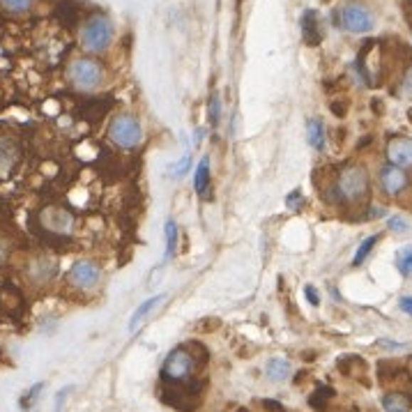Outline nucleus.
Instances as JSON below:
<instances>
[{
    "label": "nucleus",
    "instance_id": "nucleus-12",
    "mask_svg": "<svg viewBox=\"0 0 412 412\" xmlns=\"http://www.w3.org/2000/svg\"><path fill=\"white\" fill-rule=\"evenodd\" d=\"M166 300V292H159V295H154V297H148L145 302H141L139 307H136V311L132 313V320H130V332H136L141 325H143V320L150 316V313L159 307V304Z\"/></svg>",
    "mask_w": 412,
    "mask_h": 412
},
{
    "label": "nucleus",
    "instance_id": "nucleus-32",
    "mask_svg": "<svg viewBox=\"0 0 412 412\" xmlns=\"http://www.w3.org/2000/svg\"><path fill=\"white\" fill-rule=\"evenodd\" d=\"M0 53H3V48H0Z\"/></svg>",
    "mask_w": 412,
    "mask_h": 412
},
{
    "label": "nucleus",
    "instance_id": "nucleus-21",
    "mask_svg": "<svg viewBox=\"0 0 412 412\" xmlns=\"http://www.w3.org/2000/svg\"><path fill=\"white\" fill-rule=\"evenodd\" d=\"M42 389H44V385H42V382H37V385H33L31 389H28L26 394H23V398H21V408H23V410H28V408H31V406L35 403V401H37L39 391H42Z\"/></svg>",
    "mask_w": 412,
    "mask_h": 412
},
{
    "label": "nucleus",
    "instance_id": "nucleus-6",
    "mask_svg": "<svg viewBox=\"0 0 412 412\" xmlns=\"http://www.w3.org/2000/svg\"><path fill=\"white\" fill-rule=\"evenodd\" d=\"M102 268L95 260H76L67 272V283L78 290H95L102 283Z\"/></svg>",
    "mask_w": 412,
    "mask_h": 412
},
{
    "label": "nucleus",
    "instance_id": "nucleus-20",
    "mask_svg": "<svg viewBox=\"0 0 412 412\" xmlns=\"http://www.w3.org/2000/svg\"><path fill=\"white\" fill-rule=\"evenodd\" d=\"M378 242H380V235H371V238H366L364 242H361L359 247H357V251H355V258H352V265H355V268H357V265L364 263V260L369 258V253L374 251V247H376Z\"/></svg>",
    "mask_w": 412,
    "mask_h": 412
},
{
    "label": "nucleus",
    "instance_id": "nucleus-5",
    "mask_svg": "<svg viewBox=\"0 0 412 412\" xmlns=\"http://www.w3.org/2000/svg\"><path fill=\"white\" fill-rule=\"evenodd\" d=\"M67 78H70V83L76 88V90L90 93L102 83L104 70L100 67V63L90 60V58H78V60H74L70 67H67Z\"/></svg>",
    "mask_w": 412,
    "mask_h": 412
},
{
    "label": "nucleus",
    "instance_id": "nucleus-26",
    "mask_svg": "<svg viewBox=\"0 0 412 412\" xmlns=\"http://www.w3.org/2000/svg\"><path fill=\"white\" fill-rule=\"evenodd\" d=\"M260 406H263V410L265 412H288L286 408H283L279 401H274V398H263L260 401Z\"/></svg>",
    "mask_w": 412,
    "mask_h": 412
},
{
    "label": "nucleus",
    "instance_id": "nucleus-8",
    "mask_svg": "<svg viewBox=\"0 0 412 412\" xmlns=\"http://www.w3.org/2000/svg\"><path fill=\"white\" fill-rule=\"evenodd\" d=\"M378 182H380V189L385 191L387 196H398L410 184V178H408V173L403 169L387 164V166H382L380 169Z\"/></svg>",
    "mask_w": 412,
    "mask_h": 412
},
{
    "label": "nucleus",
    "instance_id": "nucleus-24",
    "mask_svg": "<svg viewBox=\"0 0 412 412\" xmlns=\"http://www.w3.org/2000/svg\"><path fill=\"white\" fill-rule=\"evenodd\" d=\"M189 166H191V152L184 154L178 164H173V166H171V171L175 173V178H182V175L189 171Z\"/></svg>",
    "mask_w": 412,
    "mask_h": 412
},
{
    "label": "nucleus",
    "instance_id": "nucleus-15",
    "mask_svg": "<svg viewBox=\"0 0 412 412\" xmlns=\"http://www.w3.org/2000/svg\"><path fill=\"white\" fill-rule=\"evenodd\" d=\"M265 376L270 382H283L290 376V361L286 357H270L265 364Z\"/></svg>",
    "mask_w": 412,
    "mask_h": 412
},
{
    "label": "nucleus",
    "instance_id": "nucleus-9",
    "mask_svg": "<svg viewBox=\"0 0 412 412\" xmlns=\"http://www.w3.org/2000/svg\"><path fill=\"white\" fill-rule=\"evenodd\" d=\"M387 159L398 169H412V139H408V136L391 139L387 143Z\"/></svg>",
    "mask_w": 412,
    "mask_h": 412
},
{
    "label": "nucleus",
    "instance_id": "nucleus-16",
    "mask_svg": "<svg viewBox=\"0 0 412 412\" xmlns=\"http://www.w3.org/2000/svg\"><path fill=\"white\" fill-rule=\"evenodd\" d=\"M307 141L316 152L325 150V125H322L320 117H311L307 122Z\"/></svg>",
    "mask_w": 412,
    "mask_h": 412
},
{
    "label": "nucleus",
    "instance_id": "nucleus-31",
    "mask_svg": "<svg viewBox=\"0 0 412 412\" xmlns=\"http://www.w3.org/2000/svg\"><path fill=\"white\" fill-rule=\"evenodd\" d=\"M378 343L385 348H403V343H389V341H378Z\"/></svg>",
    "mask_w": 412,
    "mask_h": 412
},
{
    "label": "nucleus",
    "instance_id": "nucleus-18",
    "mask_svg": "<svg viewBox=\"0 0 412 412\" xmlns=\"http://www.w3.org/2000/svg\"><path fill=\"white\" fill-rule=\"evenodd\" d=\"M164 233H166V251H164V258L169 260L173 253H175V249H178V223H175L173 219H169V221H166Z\"/></svg>",
    "mask_w": 412,
    "mask_h": 412
},
{
    "label": "nucleus",
    "instance_id": "nucleus-30",
    "mask_svg": "<svg viewBox=\"0 0 412 412\" xmlns=\"http://www.w3.org/2000/svg\"><path fill=\"white\" fill-rule=\"evenodd\" d=\"M304 295H307V300H309L311 307H318V304H320V297H318V292H316V288H313V286H307V288H304Z\"/></svg>",
    "mask_w": 412,
    "mask_h": 412
},
{
    "label": "nucleus",
    "instance_id": "nucleus-19",
    "mask_svg": "<svg viewBox=\"0 0 412 412\" xmlns=\"http://www.w3.org/2000/svg\"><path fill=\"white\" fill-rule=\"evenodd\" d=\"M394 265H396V270L403 274V277H410L412 274V247L398 249L396 256H394Z\"/></svg>",
    "mask_w": 412,
    "mask_h": 412
},
{
    "label": "nucleus",
    "instance_id": "nucleus-7",
    "mask_svg": "<svg viewBox=\"0 0 412 412\" xmlns=\"http://www.w3.org/2000/svg\"><path fill=\"white\" fill-rule=\"evenodd\" d=\"M341 21L346 26V31L355 33V35H364V33H371L374 31V14H371V9L361 3H348L346 7L341 9Z\"/></svg>",
    "mask_w": 412,
    "mask_h": 412
},
{
    "label": "nucleus",
    "instance_id": "nucleus-17",
    "mask_svg": "<svg viewBox=\"0 0 412 412\" xmlns=\"http://www.w3.org/2000/svg\"><path fill=\"white\" fill-rule=\"evenodd\" d=\"M380 403L385 412H410L412 410V401L406 394H401V391H387Z\"/></svg>",
    "mask_w": 412,
    "mask_h": 412
},
{
    "label": "nucleus",
    "instance_id": "nucleus-2",
    "mask_svg": "<svg viewBox=\"0 0 412 412\" xmlns=\"http://www.w3.org/2000/svg\"><path fill=\"white\" fill-rule=\"evenodd\" d=\"M109 139L117 145V148L134 150L136 145H141V141H143L141 122L130 113L115 115L111 120V125H109Z\"/></svg>",
    "mask_w": 412,
    "mask_h": 412
},
{
    "label": "nucleus",
    "instance_id": "nucleus-11",
    "mask_svg": "<svg viewBox=\"0 0 412 412\" xmlns=\"http://www.w3.org/2000/svg\"><path fill=\"white\" fill-rule=\"evenodd\" d=\"M42 223L44 228L53 231V233H72L74 217L67 210H58V208H48L42 212Z\"/></svg>",
    "mask_w": 412,
    "mask_h": 412
},
{
    "label": "nucleus",
    "instance_id": "nucleus-23",
    "mask_svg": "<svg viewBox=\"0 0 412 412\" xmlns=\"http://www.w3.org/2000/svg\"><path fill=\"white\" fill-rule=\"evenodd\" d=\"M208 115H210V122H212V125H217V122H219L221 102H219V97H217V95H212V97H210V102H208Z\"/></svg>",
    "mask_w": 412,
    "mask_h": 412
},
{
    "label": "nucleus",
    "instance_id": "nucleus-25",
    "mask_svg": "<svg viewBox=\"0 0 412 412\" xmlns=\"http://www.w3.org/2000/svg\"><path fill=\"white\" fill-rule=\"evenodd\" d=\"M389 231H394V233H406L408 231V221L403 217H389Z\"/></svg>",
    "mask_w": 412,
    "mask_h": 412
},
{
    "label": "nucleus",
    "instance_id": "nucleus-29",
    "mask_svg": "<svg viewBox=\"0 0 412 412\" xmlns=\"http://www.w3.org/2000/svg\"><path fill=\"white\" fill-rule=\"evenodd\" d=\"M398 309L406 313V316H412V295H403L398 300Z\"/></svg>",
    "mask_w": 412,
    "mask_h": 412
},
{
    "label": "nucleus",
    "instance_id": "nucleus-22",
    "mask_svg": "<svg viewBox=\"0 0 412 412\" xmlns=\"http://www.w3.org/2000/svg\"><path fill=\"white\" fill-rule=\"evenodd\" d=\"M3 3L5 9H9V12H26V9H31L33 0H0Z\"/></svg>",
    "mask_w": 412,
    "mask_h": 412
},
{
    "label": "nucleus",
    "instance_id": "nucleus-13",
    "mask_svg": "<svg viewBox=\"0 0 412 412\" xmlns=\"http://www.w3.org/2000/svg\"><path fill=\"white\" fill-rule=\"evenodd\" d=\"M16 157H19L16 141L12 136H0V175H7L14 169Z\"/></svg>",
    "mask_w": 412,
    "mask_h": 412
},
{
    "label": "nucleus",
    "instance_id": "nucleus-3",
    "mask_svg": "<svg viewBox=\"0 0 412 412\" xmlns=\"http://www.w3.org/2000/svg\"><path fill=\"white\" fill-rule=\"evenodd\" d=\"M111 39H113V26L104 14L90 16L81 28V46L85 51L100 53L111 44Z\"/></svg>",
    "mask_w": 412,
    "mask_h": 412
},
{
    "label": "nucleus",
    "instance_id": "nucleus-28",
    "mask_svg": "<svg viewBox=\"0 0 412 412\" xmlns=\"http://www.w3.org/2000/svg\"><path fill=\"white\" fill-rule=\"evenodd\" d=\"M74 387L70 385V387H65V389H60L58 391V396H56V412H63V403H65V398H67V394H70Z\"/></svg>",
    "mask_w": 412,
    "mask_h": 412
},
{
    "label": "nucleus",
    "instance_id": "nucleus-4",
    "mask_svg": "<svg viewBox=\"0 0 412 412\" xmlns=\"http://www.w3.org/2000/svg\"><path fill=\"white\" fill-rule=\"evenodd\" d=\"M337 194L339 199L348 203L364 199L369 194V173L364 166H348V169H343L337 180Z\"/></svg>",
    "mask_w": 412,
    "mask_h": 412
},
{
    "label": "nucleus",
    "instance_id": "nucleus-27",
    "mask_svg": "<svg viewBox=\"0 0 412 412\" xmlns=\"http://www.w3.org/2000/svg\"><path fill=\"white\" fill-rule=\"evenodd\" d=\"M302 203H304V199H302V191H300V189H295V191H292V194H288V199H286V205H288V208H290V210H297Z\"/></svg>",
    "mask_w": 412,
    "mask_h": 412
},
{
    "label": "nucleus",
    "instance_id": "nucleus-1",
    "mask_svg": "<svg viewBox=\"0 0 412 412\" xmlns=\"http://www.w3.org/2000/svg\"><path fill=\"white\" fill-rule=\"evenodd\" d=\"M199 348L201 343H180L166 355L159 371L164 385H187V382L194 380L196 371H201L205 361H208V357L196 355Z\"/></svg>",
    "mask_w": 412,
    "mask_h": 412
},
{
    "label": "nucleus",
    "instance_id": "nucleus-10",
    "mask_svg": "<svg viewBox=\"0 0 412 412\" xmlns=\"http://www.w3.org/2000/svg\"><path fill=\"white\" fill-rule=\"evenodd\" d=\"M302 39L307 46H318L322 42V28H320V14L316 9H307L300 19Z\"/></svg>",
    "mask_w": 412,
    "mask_h": 412
},
{
    "label": "nucleus",
    "instance_id": "nucleus-14",
    "mask_svg": "<svg viewBox=\"0 0 412 412\" xmlns=\"http://www.w3.org/2000/svg\"><path fill=\"white\" fill-rule=\"evenodd\" d=\"M194 189L201 199H210V191H212V184H210V159L203 157L196 166V173H194Z\"/></svg>",
    "mask_w": 412,
    "mask_h": 412
}]
</instances>
